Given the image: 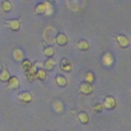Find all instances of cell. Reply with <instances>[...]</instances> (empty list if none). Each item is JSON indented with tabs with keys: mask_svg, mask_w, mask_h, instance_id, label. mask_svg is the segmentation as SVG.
Instances as JSON below:
<instances>
[{
	"mask_svg": "<svg viewBox=\"0 0 131 131\" xmlns=\"http://www.w3.org/2000/svg\"><path fill=\"white\" fill-rule=\"evenodd\" d=\"M117 105V102H116V99L113 97V96H105L104 99H103V102H102V106L103 108L105 110H114Z\"/></svg>",
	"mask_w": 131,
	"mask_h": 131,
	"instance_id": "obj_1",
	"label": "cell"
},
{
	"mask_svg": "<svg viewBox=\"0 0 131 131\" xmlns=\"http://www.w3.org/2000/svg\"><path fill=\"white\" fill-rule=\"evenodd\" d=\"M116 40H117L119 46L122 47V48H127L130 45V41H129L128 37L124 34H118L116 36Z\"/></svg>",
	"mask_w": 131,
	"mask_h": 131,
	"instance_id": "obj_2",
	"label": "cell"
},
{
	"mask_svg": "<svg viewBox=\"0 0 131 131\" xmlns=\"http://www.w3.org/2000/svg\"><path fill=\"white\" fill-rule=\"evenodd\" d=\"M79 91L84 95H89V94H91L93 92V86L90 83L82 82L80 84V86H79Z\"/></svg>",
	"mask_w": 131,
	"mask_h": 131,
	"instance_id": "obj_3",
	"label": "cell"
},
{
	"mask_svg": "<svg viewBox=\"0 0 131 131\" xmlns=\"http://www.w3.org/2000/svg\"><path fill=\"white\" fill-rule=\"evenodd\" d=\"M5 25L6 27H8L11 31L13 32H17L20 28V21L16 18H13V19H6L5 20Z\"/></svg>",
	"mask_w": 131,
	"mask_h": 131,
	"instance_id": "obj_4",
	"label": "cell"
},
{
	"mask_svg": "<svg viewBox=\"0 0 131 131\" xmlns=\"http://www.w3.org/2000/svg\"><path fill=\"white\" fill-rule=\"evenodd\" d=\"M16 98L19 101L24 102V103H29V102H31L33 100V96L29 91H21L20 93L17 94Z\"/></svg>",
	"mask_w": 131,
	"mask_h": 131,
	"instance_id": "obj_5",
	"label": "cell"
},
{
	"mask_svg": "<svg viewBox=\"0 0 131 131\" xmlns=\"http://www.w3.org/2000/svg\"><path fill=\"white\" fill-rule=\"evenodd\" d=\"M101 62L104 67H111L114 63V56L111 52H105L101 57Z\"/></svg>",
	"mask_w": 131,
	"mask_h": 131,
	"instance_id": "obj_6",
	"label": "cell"
},
{
	"mask_svg": "<svg viewBox=\"0 0 131 131\" xmlns=\"http://www.w3.org/2000/svg\"><path fill=\"white\" fill-rule=\"evenodd\" d=\"M59 68L62 72L70 73L72 71V63L68 58H61V60L59 61Z\"/></svg>",
	"mask_w": 131,
	"mask_h": 131,
	"instance_id": "obj_7",
	"label": "cell"
},
{
	"mask_svg": "<svg viewBox=\"0 0 131 131\" xmlns=\"http://www.w3.org/2000/svg\"><path fill=\"white\" fill-rule=\"evenodd\" d=\"M7 83H8V88L11 90H16L19 87V80L15 76H10Z\"/></svg>",
	"mask_w": 131,
	"mask_h": 131,
	"instance_id": "obj_8",
	"label": "cell"
},
{
	"mask_svg": "<svg viewBox=\"0 0 131 131\" xmlns=\"http://www.w3.org/2000/svg\"><path fill=\"white\" fill-rule=\"evenodd\" d=\"M55 42L57 43V45L59 46H64L68 44V37L64 33H58L55 37Z\"/></svg>",
	"mask_w": 131,
	"mask_h": 131,
	"instance_id": "obj_9",
	"label": "cell"
},
{
	"mask_svg": "<svg viewBox=\"0 0 131 131\" xmlns=\"http://www.w3.org/2000/svg\"><path fill=\"white\" fill-rule=\"evenodd\" d=\"M56 64V61L52 58V57H48V59H46L43 63V67H44V70L45 71H52L54 69Z\"/></svg>",
	"mask_w": 131,
	"mask_h": 131,
	"instance_id": "obj_10",
	"label": "cell"
},
{
	"mask_svg": "<svg viewBox=\"0 0 131 131\" xmlns=\"http://www.w3.org/2000/svg\"><path fill=\"white\" fill-rule=\"evenodd\" d=\"M46 77H47V73L44 69L38 68L36 70V72H35V78L36 79H38L40 81H44V80H46Z\"/></svg>",
	"mask_w": 131,
	"mask_h": 131,
	"instance_id": "obj_11",
	"label": "cell"
},
{
	"mask_svg": "<svg viewBox=\"0 0 131 131\" xmlns=\"http://www.w3.org/2000/svg\"><path fill=\"white\" fill-rule=\"evenodd\" d=\"M9 78H10V73H9V71L3 66L2 69H1V71H0V81H1V82H7Z\"/></svg>",
	"mask_w": 131,
	"mask_h": 131,
	"instance_id": "obj_12",
	"label": "cell"
},
{
	"mask_svg": "<svg viewBox=\"0 0 131 131\" xmlns=\"http://www.w3.org/2000/svg\"><path fill=\"white\" fill-rule=\"evenodd\" d=\"M55 82H56L57 86H59V87H66L68 85V79L61 75H57L55 77Z\"/></svg>",
	"mask_w": 131,
	"mask_h": 131,
	"instance_id": "obj_13",
	"label": "cell"
},
{
	"mask_svg": "<svg viewBox=\"0 0 131 131\" xmlns=\"http://www.w3.org/2000/svg\"><path fill=\"white\" fill-rule=\"evenodd\" d=\"M78 120L80 121V123H82L83 125H86L89 123V116L87 115V113L85 112H80L78 113Z\"/></svg>",
	"mask_w": 131,
	"mask_h": 131,
	"instance_id": "obj_14",
	"label": "cell"
},
{
	"mask_svg": "<svg viewBox=\"0 0 131 131\" xmlns=\"http://www.w3.org/2000/svg\"><path fill=\"white\" fill-rule=\"evenodd\" d=\"M77 48L78 49H80V50H83V51H86V50H88L89 49V47H90V45H89V43H88V41H86V40H80V41H78V43H77Z\"/></svg>",
	"mask_w": 131,
	"mask_h": 131,
	"instance_id": "obj_15",
	"label": "cell"
},
{
	"mask_svg": "<svg viewBox=\"0 0 131 131\" xmlns=\"http://www.w3.org/2000/svg\"><path fill=\"white\" fill-rule=\"evenodd\" d=\"M12 56H13L14 60H16V61H21V60L25 58V57H24V52H23L20 49H18V48H16V49L13 50Z\"/></svg>",
	"mask_w": 131,
	"mask_h": 131,
	"instance_id": "obj_16",
	"label": "cell"
},
{
	"mask_svg": "<svg viewBox=\"0 0 131 131\" xmlns=\"http://www.w3.org/2000/svg\"><path fill=\"white\" fill-rule=\"evenodd\" d=\"M53 108H54V112L55 113L61 114L62 111H63V104H62V102L60 100H58V99L54 100V102H53Z\"/></svg>",
	"mask_w": 131,
	"mask_h": 131,
	"instance_id": "obj_17",
	"label": "cell"
},
{
	"mask_svg": "<svg viewBox=\"0 0 131 131\" xmlns=\"http://www.w3.org/2000/svg\"><path fill=\"white\" fill-rule=\"evenodd\" d=\"M94 80H95V76H94V74L91 71H88V72H86L84 74V82L92 84L94 82Z\"/></svg>",
	"mask_w": 131,
	"mask_h": 131,
	"instance_id": "obj_18",
	"label": "cell"
},
{
	"mask_svg": "<svg viewBox=\"0 0 131 131\" xmlns=\"http://www.w3.org/2000/svg\"><path fill=\"white\" fill-rule=\"evenodd\" d=\"M1 8L3 9V11L9 12L11 10V8H12V4H11V2L9 0H3L1 2Z\"/></svg>",
	"mask_w": 131,
	"mask_h": 131,
	"instance_id": "obj_19",
	"label": "cell"
},
{
	"mask_svg": "<svg viewBox=\"0 0 131 131\" xmlns=\"http://www.w3.org/2000/svg\"><path fill=\"white\" fill-rule=\"evenodd\" d=\"M35 12L37 14H44L45 13V3L40 2L35 6Z\"/></svg>",
	"mask_w": 131,
	"mask_h": 131,
	"instance_id": "obj_20",
	"label": "cell"
},
{
	"mask_svg": "<svg viewBox=\"0 0 131 131\" xmlns=\"http://www.w3.org/2000/svg\"><path fill=\"white\" fill-rule=\"evenodd\" d=\"M54 52H55V50H54L53 46H47L43 50V54L45 56H47V57H52L54 55Z\"/></svg>",
	"mask_w": 131,
	"mask_h": 131,
	"instance_id": "obj_21",
	"label": "cell"
},
{
	"mask_svg": "<svg viewBox=\"0 0 131 131\" xmlns=\"http://www.w3.org/2000/svg\"><path fill=\"white\" fill-rule=\"evenodd\" d=\"M31 67H32V62H31L30 59L24 58V59L21 60V68H23V70H25L26 72H27L28 70H30Z\"/></svg>",
	"mask_w": 131,
	"mask_h": 131,
	"instance_id": "obj_22",
	"label": "cell"
},
{
	"mask_svg": "<svg viewBox=\"0 0 131 131\" xmlns=\"http://www.w3.org/2000/svg\"><path fill=\"white\" fill-rule=\"evenodd\" d=\"M52 12H53V6H52V4L46 1V2H45V13H44V14H46V15H51Z\"/></svg>",
	"mask_w": 131,
	"mask_h": 131,
	"instance_id": "obj_23",
	"label": "cell"
},
{
	"mask_svg": "<svg viewBox=\"0 0 131 131\" xmlns=\"http://www.w3.org/2000/svg\"><path fill=\"white\" fill-rule=\"evenodd\" d=\"M93 110H94L95 113H100V112L103 110L102 103H100V102H96V103L93 105Z\"/></svg>",
	"mask_w": 131,
	"mask_h": 131,
	"instance_id": "obj_24",
	"label": "cell"
},
{
	"mask_svg": "<svg viewBox=\"0 0 131 131\" xmlns=\"http://www.w3.org/2000/svg\"><path fill=\"white\" fill-rule=\"evenodd\" d=\"M55 0H47V2H49V3H53Z\"/></svg>",
	"mask_w": 131,
	"mask_h": 131,
	"instance_id": "obj_25",
	"label": "cell"
}]
</instances>
